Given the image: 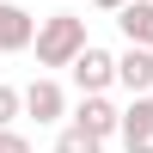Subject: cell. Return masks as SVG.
Returning a JSON list of instances; mask_svg holds the SVG:
<instances>
[{
	"instance_id": "12",
	"label": "cell",
	"mask_w": 153,
	"mask_h": 153,
	"mask_svg": "<svg viewBox=\"0 0 153 153\" xmlns=\"http://www.w3.org/2000/svg\"><path fill=\"white\" fill-rule=\"evenodd\" d=\"M92 6H98V12H117V6H123V0H92Z\"/></svg>"
},
{
	"instance_id": "1",
	"label": "cell",
	"mask_w": 153,
	"mask_h": 153,
	"mask_svg": "<svg viewBox=\"0 0 153 153\" xmlns=\"http://www.w3.org/2000/svg\"><path fill=\"white\" fill-rule=\"evenodd\" d=\"M31 49H37L43 68H68V61L86 49V19H80V12H49V19H37Z\"/></svg>"
},
{
	"instance_id": "9",
	"label": "cell",
	"mask_w": 153,
	"mask_h": 153,
	"mask_svg": "<svg viewBox=\"0 0 153 153\" xmlns=\"http://www.w3.org/2000/svg\"><path fill=\"white\" fill-rule=\"evenodd\" d=\"M55 153H104V141H98V135H86L80 123H68V129L55 135Z\"/></svg>"
},
{
	"instance_id": "4",
	"label": "cell",
	"mask_w": 153,
	"mask_h": 153,
	"mask_svg": "<svg viewBox=\"0 0 153 153\" xmlns=\"http://www.w3.org/2000/svg\"><path fill=\"white\" fill-rule=\"evenodd\" d=\"M19 98H25V117H37V129L68 117V92H61V80H49V74H43V80H31Z\"/></svg>"
},
{
	"instance_id": "6",
	"label": "cell",
	"mask_w": 153,
	"mask_h": 153,
	"mask_svg": "<svg viewBox=\"0 0 153 153\" xmlns=\"http://www.w3.org/2000/svg\"><path fill=\"white\" fill-rule=\"evenodd\" d=\"M31 37H37V19L19 6V0H0V55L31 49Z\"/></svg>"
},
{
	"instance_id": "10",
	"label": "cell",
	"mask_w": 153,
	"mask_h": 153,
	"mask_svg": "<svg viewBox=\"0 0 153 153\" xmlns=\"http://www.w3.org/2000/svg\"><path fill=\"white\" fill-rule=\"evenodd\" d=\"M19 117H25V98H19V86H6V80H0V129H12Z\"/></svg>"
},
{
	"instance_id": "2",
	"label": "cell",
	"mask_w": 153,
	"mask_h": 153,
	"mask_svg": "<svg viewBox=\"0 0 153 153\" xmlns=\"http://www.w3.org/2000/svg\"><path fill=\"white\" fill-rule=\"evenodd\" d=\"M68 74H74V86H80V92H110V86H117V55H110V49H98V43H86L80 55L68 61Z\"/></svg>"
},
{
	"instance_id": "8",
	"label": "cell",
	"mask_w": 153,
	"mask_h": 153,
	"mask_svg": "<svg viewBox=\"0 0 153 153\" xmlns=\"http://www.w3.org/2000/svg\"><path fill=\"white\" fill-rule=\"evenodd\" d=\"M117 25H123L129 43L153 49V0H123V6H117Z\"/></svg>"
},
{
	"instance_id": "5",
	"label": "cell",
	"mask_w": 153,
	"mask_h": 153,
	"mask_svg": "<svg viewBox=\"0 0 153 153\" xmlns=\"http://www.w3.org/2000/svg\"><path fill=\"white\" fill-rule=\"evenodd\" d=\"M117 117H123V110L110 104L104 92H80V104H74V123H80L86 135H98V141H110V135H117Z\"/></svg>"
},
{
	"instance_id": "7",
	"label": "cell",
	"mask_w": 153,
	"mask_h": 153,
	"mask_svg": "<svg viewBox=\"0 0 153 153\" xmlns=\"http://www.w3.org/2000/svg\"><path fill=\"white\" fill-rule=\"evenodd\" d=\"M117 86L123 92H153V49H141V43H129L117 55Z\"/></svg>"
},
{
	"instance_id": "11",
	"label": "cell",
	"mask_w": 153,
	"mask_h": 153,
	"mask_svg": "<svg viewBox=\"0 0 153 153\" xmlns=\"http://www.w3.org/2000/svg\"><path fill=\"white\" fill-rule=\"evenodd\" d=\"M0 153H31V135H19V129H0Z\"/></svg>"
},
{
	"instance_id": "3",
	"label": "cell",
	"mask_w": 153,
	"mask_h": 153,
	"mask_svg": "<svg viewBox=\"0 0 153 153\" xmlns=\"http://www.w3.org/2000/svg\"><path fill=\"white\" fill-rule=\"evenodd\" d=\"M117 135L129 153H153V92H129V110L117 117Z\"/></svg>"
}]
</instances>
